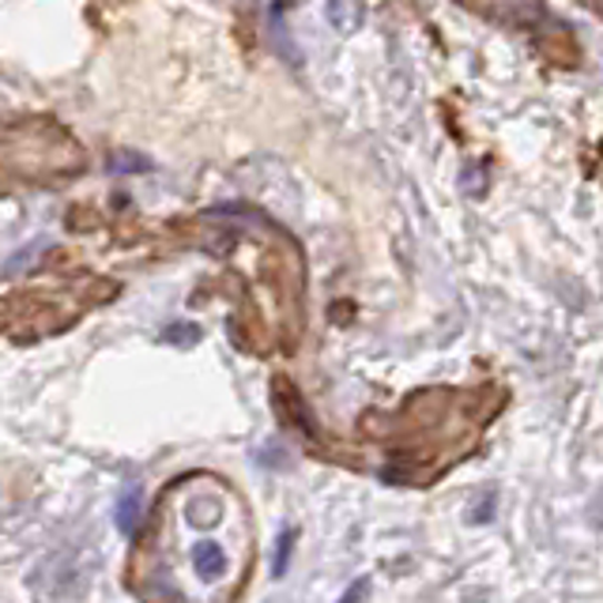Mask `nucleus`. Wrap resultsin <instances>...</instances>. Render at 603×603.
<instances>
[{"label": "nucleus", "mask_w": 603, "mask_h": 603, "mask_svg": "<svg viewBox=\"0 0 603 603\" xmlns=\"http://www.w3.org/2000/svg\"><path fill=\"white\" fill-rule=\"evenodd\" d=\"M140 521H143V491L140 486H132V491H124L121 502H118V529L132 540L140 529Z\"/></svg>", "instance_id": "obj_1"}, {"label": "nucleus", "mask_w": 603, "mask_h": 603, "mask_svg": "<svg viewBox=\"0 0 603 603\" xmlns=\"http://www.w3.org/2000/svg\"><path fill=\"white\" fill-rule=\"evenodd\" d=\"M283 392V396H275V404L283 408V415L291 419V426L294 430H302V434H318V430H313V419H310V411H302V404H299V392H294L291 385H287V381H280V385H275Z\"/></svg>", "instance_id": "obj_2"}, {"label": "nucleus", "mask_w": 603, "mask_h": 603, "mask_svg": "<svg viewBox=\"0 0 603 603\" xmlns=\"http://www.w3.org/2000/svg\"><path fill=\"white\" fill-rule=\"evenodd\" d=\"M193 570L200 573V577H219V573L227 570L223 547H219V543H212V540L197 543V547H193Z\"/></svg>", "instance_id": "obj_3"}, {"label": "nucleus", "mask_w": 603, "mask_h": 603, "mask_svg": "<svg viewBox=\"0 0 603 603\" xmlns=\"http://www.w3.org/2000/svg\"><path fill=\"white\" fill-rule=\"evenodd\" d=\"M294 540H299V532L294 529H283L280 543H275V562H272V573L275 577H283L287 566H291V551H294Z\"/></svg>", "instance_id": "obj_4"}, {"label": "nucleus", "mask_w": 603, "mask_h": 603, "mask_svg": "<svg viewBox=\"0 0 603 603\" xmlns=\"http://www.w3.org/2000/svg\"><path fill=\"white\" fill-rule=\"evenodd\" d=\"M110 170H118V174H140V170H151L148 159H113Z\"/></svg>", "instance_id": "obj_5"}, {"label": "nucleus", "mask_w": 603, "mask_h": 603, "mask_svg": "<svg viewBox=\"0 0 603 603\" xmlns=\"http://www.w3.org/2000/svg\"><path fill=\"white\" fill-rule=\"evenodd\" d=\"M366 592H370V581H366V577H359L355 585H351L348 592H343V600H348V603H355V600H362V596H366Z\"/></svg>", "instance_id": "obj_6"}]
</instances>
